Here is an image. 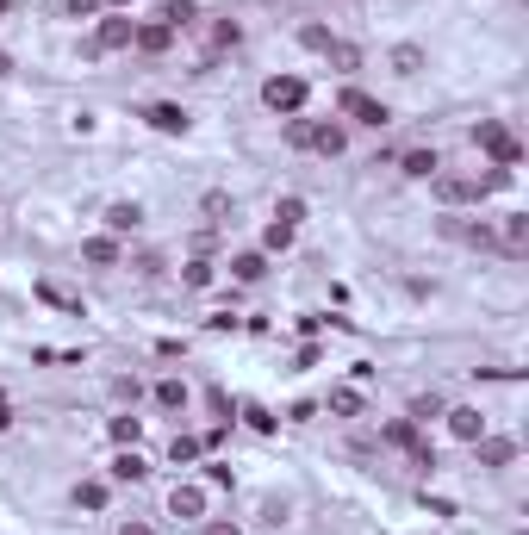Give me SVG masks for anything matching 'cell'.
Listing matches in <instances>:
<instances>
[{
    "label": "cell",
    "instance_id": "25",
    "mask_svg": "<svg viewBox=\"0 0 529 535\" xmlns=\"http://www.w3.org/2000/svg\"><path fill=\"white\" fill-rule=\"evenodd\" d=\"M106 436H113V448H137V442H144V417H131V411L106 417Z\"/></svg>",
    "mask_w": 529,
    "mask_h": 535
},
{
    "label": "cell",
    "instance_id": "4",
    "mask_svg": "<svg viewBox=\"0 0 529 535\" xmlns=\"http://www.w3.org/2000/svg\"><path fill=\"white\" fill-rule=\"evenodd\" d=\"M380 448H399V455H411L417 467H436L430 442H424V424H411V417H386V424H380Z\"/></svg>",
    "mask_w": 529,
    "mask_h": 535
},
{
    "label": "cell",
    "instance_id": "33",
    "mask_svg": "<svg viewBox=\"0 0 529 535\" xmlns=\"http://www.w3.org/2000/svg\"><path fill=\"white\" fill-rule=\"evenodd\" d=\"M274 218H281V224H293V231H299V224H305V200H299V193H287V200H274Z\"/></svg>",
    "mask_w": 529,
    "mask_h": 535
},
{
    "label": "cell",
    "instance_id": "36",
    "mask_svg": "<svg viewBox=\"0 0 529 535\" xmlns=\"http://www.w3.org/2000/svg\"><path fill=\"white\" fill-rule=\"evenodd\" d=\"M287 144H293V150L312 144V119H305V112H299V119H287Z\"/></svg>",
    "mask_w": 529,
    "mask_h": 535
},
{
    "label": "cell",
    "instance_id": "6",
    "mask_svg": "<svg viewBox=\"0 0 529 535\" xmlns=\"http://www.w3.org/2000/svg\"><path fill=\"white\" fill-rule=\"evenodd\" d=\"M169 517L175 523H206L212 517V486L206 480H175L169 486Z\"/></svg>",
    "mask_w": 529,
    "mask_h": 535
},
{
    "label": "cell",
    "instance_id": "23",
    "mask_svg": "<svg viewBox=\"0 0 529 535\" xmlns=\"http://www.w3.org/2000/svg\"><path fill=\"white\" fill-rule=\"evenodd\" d=\"M324 63L349 81V75H361V63H368V56H361V44H349V38H330V44H324Z\"/></svg>",
    "mask_w": 529,
    "mask_h": 535
},
{
    "label": "cell",
    "instance_id": "11",
    "mask_svg": "<svg viewBox=\"0 0 529 535\" xmlns=\"http://www.w3.org/2000/svg\"><path fill=\"white\" fill-rule=\"evenodd\" d=\"M492 249H505V256H523V249H529V212H498V224H492Z\"/></svg>",
    "mask_w": 529,
    "mask_h": 535
},
{
    "label": "cell",
    "instance_id": "38",
    "mask_svg": "<svg viewBox=\"0 0 529 535\" xmlns=\"http://www.w3.org/2000/svg\"><path fill=\"white\" fill-rule=\"evenodd\" d=\"M262 523H268V529H281V523H287V504H281V498H268V504H262Z\"/></svg>",
    "mask_w": 529,
    "mask_h": 535
},
{
    "label": "cell",
    "instance_id": "9",
    "mask_svg": "<svg viewBox=\"0 0 529 535\" xmlns=\"http://www.w3.org/2000/svg\"><path fill=\"white\" fill-rule=\"evenodd\" d=\"M81 262L88 268H125V237H113V231L81 237Z\"/></svg>",
    "mask_w": 529,
    "mask_h": 535
},
{
    "label": "cell",
    "instance_id": "41",
    "mask_svg": "<svg viewBox=\"0 0 529 535\" xmlns=\"http://www.w3.org/2000/svg\"><path fill=\"white\" fill-rule=\"evenodd\" d=\"M113 399H125V405H137V399H144V386H137V380H113Z\"/></svg>",
    "mask_w": 529,
    "mask_h": 535
},
{
    "label": "cell",
    "instance_id": "19",
    "mask_svg": "<svg viewBox=\"0 0 529 535\" xmlns=\"http://www.w3.org/2000/svg\"><path fill=\"white\" fill-rule=\"evenodd\" d=\"M106 480H113V486H137V480H150V461L137 455V448H119V455L106 461Z\"/></svg>",
    "mask_w": 529,
    "mask_h": 535
},
{
    "label": "cell",
    "instance_id": "29",
    "mask_svg": "<svg viewBox=\"0 0 529 535\" xmlns=\"http://www.w3.org/2000/svg\"><path fill=\"white\" fill-rule=\"evenodd\" d=\"M200 448H206L200 436H187V430H175V442H169V461H175V467H193V461H200Z\"/></svg>",
    "mask_w": 529,
    "mask_h": 535
},
{
    "label": "cell",
    "instance_id": "2",
    "mask_svg": "<svg viewBox=\"0 0 529 535\" xmlns=\"http://www.w3.org/2000/svg\"><path fill=\"white\" fill-rule=\"evenodd\" d=\"M337 119L343 125H361V131H386V125H393V106L374 100V94H361L355 81H349V88L337 94Z\"/></svg>",
    "mask_w": 529,
    "mask_h": 535
},
{
    "label": "cell",
    "instance_id": "35",
    "mask_svg": "<svg viewBox=\"0 0 529 535\" xmlns=\"http://www.w3.org/2000/svg\"><path fill=\"white\" fill-rule=\"evenodd\" d=\"M63 13H69V19H88V25H94V19L106 13V0H63Z\"/></svg>",
    "mask_w": 529,
    "mask_h": 535
},
{
    "label": "cell",
    "instance_id": "22",
    "mask_svg": "<svg viewBox=\"0 0 529 535\" xmlns=\"http://www.w3.org/2000/svg\"><path fill=\"white\" fill-rule=\"evenodd\" d=\"M231 280H237V287H262V280H268V256H262V249H237V256H231Z\"/></svg>",
    "mask_w": 529,
    "mask_h": 535
},
{
    "label": "cell",
    "instance_id": "26",
    "mask_svg": "<svg viewBox=\"0 0 529 535\" xmlns=\"http://www.w3.org/2000/svg\"><path fill=\"white\" fill-rule=\"evenodd\" d=\"M324 411H330V417H343V424H355V417H361V392H355V386H330Z\"/></svg>",
    "mask_w": 529,
    "mask_h": 535
},
{
    "label": "cell",
    "instance_id": "30",
    "mask_svg": "<svg viewBox=\"0 0 529 535\" xmlns=\"http://www.w3.org/2000/svg\"><path fill=\"white\" fill-rule=\"evenodd\" d=\"M243 44V19H212V50H237Z\"/></svg>",
    "mask_w": 529,
    "mask_h": 535
},
{
    "label": "cell",
    "instance_id": "21",
    "mask_svg": "<svg viewBox=\"0 0 529 535\" xmlns=\"http://www.w3.org/2000/svg\"><path fill=\"white\" fill-rule=\"evenodd\" d=\"M150 19H162V25H169V32L181 38V32H193V25H200V0H162Z\"/></svg>",
    "mask_w": 529,
    "mask_h": 535
},
{
    "label": "cell",
    "instance_id": "18",
    "mask_svg": "<svg viewBox=\"0 0 529 535\" xmlns=\"http://www.w3.org/2000/svg\"><path fill=\"white\" fill-rule=\"evenodd\" d=\"M305 150L343 156V150H349V125H343V119H312V144H305Z\"/></svg>",
    "mask_w": 529,
    "mask_h": 535
},
{
    "label": "cell",
    "instance_id": "20",
    "mask_svg": "<svg viewBox=\"0 0 529 535\" xmlns=\"http://www.w3.org/2000/svg\"><path fill=\"white\" fill-rule=\"evenodd\" d=\"M75 511H88V517H100L106 511V504H113V480H106V473H100V480H75Z\"/></svg>",
    "mask_w": 529,
    "mask_h": 535
},
{
    "label": "cell",
    "instance_id": "40",
    "mask_svg": "<svg viewBox=\"0 0 529 535\" xmlns=\"http://www.w3.org/2000/svg\"><path fill=\"white\" fill-rule=\"evenodd\" d=\"M200 212H206V218H225V212H231V200H225V193H206Z\"/></svg>",
    "mask_w": 529,
    "mask_h": 535
},
{
    "label": "cell",
    "instance_id": "15",
    "mask_svg": "<svg viewBox=\"0 0 529 535\" xmlns=\"http://www.w3.org/2000/svg\"><path fill=\"white\" fill-rule=\"evenodd\" d=\"M436 168H449L436 144H417V150L399 156V175H405V181H436Z\"/></svg>",
    "mask_w": 529,
    "mask_h": 535
},
{
    "label": "cell",
    "instance_id": "43",
    "mask_svg": "<svg viewBox=\"0 0 529 535\" xmlns=\"http://www.w3.org/2000/svg\"><path fill=\"white\" fill-rule=\"evenodd\" d=\"M0 19H7V0H0Z\"/></svg>",
    "mask_w": 529,
    "mask_h": 535
},
{
    "label": "cell",
    "instance_id": "28",
    "mask_svg": "<svg viewBox=\"0 0 529 535\" xmlns=\"http://www.w3.org/2000/svg\"><path fill=\"white\" fill-rule=\"evenodd\" d=\"M293 224H281V218H268V231H262V256H287V249H293Z\"/></svg>",
    "mask_w": 529,
    "mask_h": 535
},
{
    "label": "cell",
    "instance_id": "1",
    "mask_svg": "<svg viewBox=\"0 0 529 535\" xmlns=\"http://www.w3.org/2000/svg\"><path fill=\"white\" fill-rule=\"evenodd\" d=\"M473 150L486 156V168H511V175L523 162V144H517V131L505 119H480V125H473Z\"/></svg>",
    "mask_w": 529,
    "mask_h": 535
},
{
    "label": "cell",
    "instance_id": "42",
    "mask_svg": "<svg viewBox=\"0 0 529 535\" xmlns=\"http://www.w3.org/2000/svg\"><path fill=\"white\" fill-rule=\"evenodd\" d=\"M119 535H156V523H150V517H125Z\"/></svg>",
    "mask_w": 529,
    "mask_h": 535
},
{
    "label": "cell",
    "instance_id": "5",
    "mask_svg": "<svg viewBox=\"0 0 529 535\" xmlns=\"http://www.w3.org/2000/svg\"><path fill=\"white\" fill-rule=\"evenodd\" d=\"M131 25H137L131 13H100L81 50H88V56H119V50H131Z\"/></svg>",
    "mask_w": 529,
    "mask_h": 535
},
{
    "label": "cell",
    "instance_id": "27",
    "mask_svg": "<svg viewBox=\"0 0 529 535\" xmlns=\"http://www.w3.org/2000/svg\"><path fill=\"white\" fill-rule=\"evenodd\" d=\"M442 411H449V399H442V392H417V399H411V411H405V417H411V424H436Z\"/></svg>",
    "mask_w": 529,
    "mask_h": 535
},
{
    "label": "cell",
    "instance_id": "13",
    "mask_svg": "<svg viewBox=\"0 0 529 535\" xmlns=\"http://www.w3.org/2000/svg\"><path fill=\"white\" fill-rule=\"evenodd\" d=\"M150 399H156V411H169V417H187V405H193V386H187L181 374H162V380L150 386Z\"/></svg>",
    "mask_w": 529,
    "mask_h": 535
},
{
    "label": "cell",
    "instance_id": "39",
    "mask_svg": "<svg viewBox=\"0 0 529 535\" xmlns=\"http://www.w3.org/2000/svg\"><path fill=\"white\" fill-rule=\"evenodd\" d=\"M200 529H206V535H243V523H231V517H206Z\"/></svg>",
    "mask_w": 529,
    "mask_h": 535
},
{
    "label": "cell",
    "instance_id": "12",
    "mask_svg": "<svg viewBox=\"0 0 529 535\" xmlns=\"http://www.w3.org/2000/svg\"><path fill=\"white\" fill-rule=\"evenodd\" d=\"M131 50H137V56H169V50H175V32H169L162 19H137V25H131Z\"/></svg>",
    "mask_w": 529,
    "mask_h": 535
},
{
    "label": "cell",
    "instance_id": "3",
    "mask_svg": "<svg viewBox=\"0 0 529 535\" xmlns=\"http://www.w3.org/2000/svg\"><path fill=\"white\" fill-rule=\"evenodd\" d=\"M305 100H312V81L305 75H268L262 81V106L274 112V119H299Z\"/></svg>",
    "mask_w": 529,
    "mask_h": 535
},
{
    "label": "cell",
    "instance_id": "31",
    "mask_svg": "<svg viewBox=\"0 0 529 535\" xmlns=\"http://www.w3.org/2000/svg\"><path fill=\"white\" fill-rule=\"evenodd\" d=\"M293 38H299L305 50H318V56H324V44H330V38H337V32H330V25H318V19H305V25H299V32H293Z\"/></svg>",
    "mask_w": 529,
    "mask_h": 535
},
{
    "label": "cell",
    "instance_id": "17",
    "mask_svg": "<svg viewBox=\"0 0 529 535\" xmlns=\"http://www.w3.org/2000/svg\"><path fill=\"white\" fill-rule=\"evenodd\" d=\"M100 224L113 237H137V231H144V206H137V200H113V206L100 212Z\"/></svg>",
    "mask_w": 529,
    "mask_h": 535
},
{
    "label": "cell",
    "instance_id": "7",
    "mask_svg": "<svg viewBox=\"0 0 529 535\" xmlns=\"http://www.w3.org/2000/svg\"><path fill=\"white\" fill-rule=\"evenodd\" d=\"M430 187H436V200L449 206V212L480 206V200H486V181H480V175H449V168H436V181H430Z\"/></svg>",
    "mask_w": 529,
    "mask_h": 535
},
{
    "label": "cell",
    "instance_id": "37",
    "mask_svg": "<svg viewBox=\"0 0 529 535\" xmlns=\"http://www.w3.org/2000/svg\"><path fill=\"white\" fill-rule=\"evenodd\" d=\"M206 486H212V492H225V486H237V480H231V467H225V461H212V467H206Z\"/></svg>",
    "mask_w": 529,
    "mask_h": 535
},
{
    "label": "cell",
    "instance_id": "16",
    "mask_svg": "<svg viewBox=\"0 0 529 535\" xmlns=\"http://www.w3.org/2000/svg\"><path fill=\"white\" fill-rule=\"evenodd\" d=\"M386 69H393L399 81H417V75L430 69V50L424 44H393V50H386Z\"/></svg>",
    "mask_w": 529,
    "mask_h": 535
},
{
    "label": "cell",
    "instance_id": "14",
    "mask_svg": "<svg viewBox=\"0 0 529 535\" xmlns=\"http://www.w3.org/2000/svg\"><path fill=\"white\" fill-rule=\"evenodd\" d=\"M473 455H480L486 473H505V467L517 461V436H492V430H486L480 442H473Z\"/></svg>",
    "mask_w": 529,
    "mask_h": 535
},
{
    "label": "cell",
    "instance_id": "34",
    "mask_svg": "<svg viewBox=\"0 0 529 535\" xmlns=\"http://www.w3.org/2000/svg\"><path fill=\"white\" fill-rule=\"evenodd\" d=\"M243 424H249V430H262V436H274V430H281V417H268L262 405H243Z\"/></svg>",
    "mask_w": 529,
    "mask_h": 535
},
{
    "label": "cell",
    "instance_id": "8",
    "mask_svg": "<svg viewBox=\"0 0 529 535\" xmlns=\"http://www.w3.org/2000/svg\"><path fill=\"white\" fill-rule=\"evenodd\" d=\"M144 125L162 131V137H187V131H193V112H187L181 100H150V106H144Z\"/></svg>",
    "mask_w": 529,
    "mask_h": 535
},
{
    "label": "cell",
    "instance_id": "10",
    "mask_svg": "<svg viewBox=\"0 0 529 535\" xmlns=\"http://www.w3.org/2000/svg\"><path fill=\"white\" fill-rule=\"evenodd\" d=\"M442 424H449V436H455V442H467V448H473V442H480V436L492 430L480 405H449V411H442Z\"/></svg>",
    "mask_w": 529,
    "mask_h": 535
},
{
    "label": "cell",
    "instance_id": "24",
    "mask_svg": "<svg viewBox=\"0 0 529 535\" xmlns=\"http://www.w3.org/2000/svg\"><path fill=\"white\" fill-rule=\"evenodd\" d=\"M212 280H218V262H212V256H187V262H181V287H187V293H206Z\"/></svg>",
    "mask_w": 529,
    "mask_h": 535
},
{
    "label": "cell",
    "instance_id": "32",
    "mask_svg": "<svg viewBox=\"0 0 529 535\" xmlns=\"http://www.w3.org/2000/svg\"><path fill=\"white\" fill-rule=\"evenodd\" d=\"M131 268H137V280H162V274H169V256H156V249H144V256H137Z\"/></svg>",
    "mask_w": 529,
    "mask_h": 535
}]
</instances>
